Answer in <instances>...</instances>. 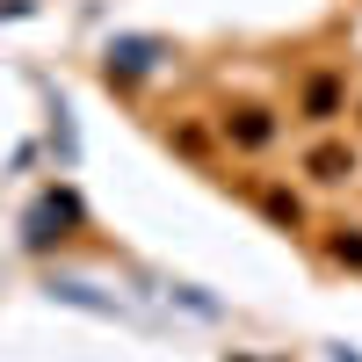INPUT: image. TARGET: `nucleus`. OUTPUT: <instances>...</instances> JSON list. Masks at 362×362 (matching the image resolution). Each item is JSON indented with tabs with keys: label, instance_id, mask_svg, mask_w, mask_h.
Segmentation results:
<instances>
[{
	"label": "nucleus",
	"instance_id": "f257e3e1",
	"mask_svg": "<svg viewBox=\"0 0 362 362\" xmlns=\"http://www.w3.org/2000/svg\"><path fill=\"white\" fill-rule=\"evenodd\" d=\"M73 218H80V203H73V196H51L37 218H29V247H51V239H58L51 225H73Z\"/></svg>",
	"mask_w": 362,
	"mask_h": 362
},
{
	"label": "nucleus",
	"instance_id": "f03ea898",
	"mask_svg": "<svg viewBox=\"0 0 362 362\" xmlns=\"http://www.w3.org/2000/svg\"><path fill=\"white\" fill-rule=\"evenodd\" d=\"M319 181H348L355 174V145H312V160H305Z\"/></svg>",
	"mask_w": 362,
	"mask_h": 362
},
{
	"label": "nucleus",
	"instance_id": "7ed1b4c3",
	"mask_svg": "<svg viewBox=\"0 0 362 362\" xmlns=\"http://www.w3.org/2000/svg\"><path fill=\"white\" fill-rule=\"evenodd\" d=\"M225 131H232V145H268V138H276L268 109H239V116H225Z\"/></svg>",
	"mask_w": 362,
	"mask_h": 362
},
{
	"label": "nucleus",
	"instance_id": "20e7f679",
	"mask_svg": "<svg viewBox=\"0 0 362 362\" xmlns=\"http://www.w3.org/2000/svg\"><path fill=\"white\" fill-rule=\"evenodd\" d=\"M153 66V44H109V80L116 73H145Z\"/></svg>",
	"mask_w": 362,
	"mask_h": 362
},
{
	"label": "nucleus",
	"instance_id": "39448f33",
	"mask_svg": "<svg viewBox=\"0 0 362 362\" xmlns=\"http://www.w3.org/2000/svg\"><path fill=\"white\" fill-rule=\"evenodd\" d=\"M334 109H341V80H312V87H305V116H319V124H326Z\"/></svg>",
	"mask_w": 362,
	"mask_h": 362
},
{
	"label": "nucleus",
	"instance_id": "423d86ee",
	"mask_svg": "<svg viewBox=\"0 0 362 362\" xmlns=\"http://www.w3.org/2000/svg\"><path fill=\"white\" fill-rule=\"evenodd\" d=\"M261 210H268L276 225H297V218H305V210H297V196H283V189H268V196H261Z\"/></svg>",
	"mask_w": 362,
	"mask_h": 362
},
{
	"label": "nucleus",
	"instance_id": "0eeeda50",
	"mask_svg": "<svg viewBox=\"0 0 362 362\" xmlns=\"http://www.w3.org/2000/svg\"><path fill=\"white\" fill-rule=\"evenodd\" d=\"M334 261H341V268H362V232H341V239H334Z\"/></svg>",
	"mask_w": 362,
	"mask_h": 362
}]
</instances>
